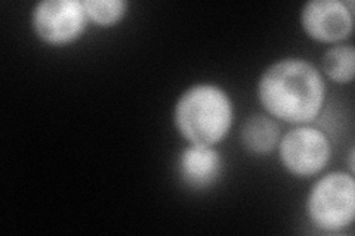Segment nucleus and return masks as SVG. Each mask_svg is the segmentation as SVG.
I'll return each mask as SVG.
<instances>
[{"instance_id":"1","label":"nucleus","mask_w":355,"mask_h":236,"mask_svg":"<svg viewBox=\"0 0 355 236\" xmlns=\"http://www.w3.org/2000/svg\"><path fill=\"white\" fill-rule=\"evenodd\" d=\"M258 96L270 116L305 125L313 121L323 107L326 84L313 64L301 58H287L263 71Z\"/></svg>"},{"instance_id":"2","label":"nucleus","mask_w":355,"mask_h":236,"mask_svg":"<svg viewBox=\"0 0 355 236\" xmlns=\"http://www.w3.org/2000/svg\"><path fill=\"white\" fill-rule=\"evenodd\" d=\"M173 118L188 142L215 146L231 129V99L215 84H196L178 100Z\"/></svg>"},{"instance_id":"3","label":"nucleus","mask_w":355,"mask_h":236,"mask_svg":"<svg viewBox=\"0 0 355 236\" xmlns=\"http://www.w3.org/2000/svg\"><path fill=\"white\" fill-rule=\"evenodd\" d=\"M308 216L318 229L327 232L349 226L355 216V182L351 173L335 172L311 188Z\"/></svg>"},{"instance_id":"4","label":"nucleus","mask_w":355,"mask_h":236,"mask_svg":"<svg viewBox=\"0 0 355 236\" xmlns=\"http://www.w3.org/2000/svg\"><path fill=\"white\" fill-rule=\"evenodd\" d=\"M280 160L295 176H314L330 158V142L326 134L309 126L288 130L279 142Z\"/></svg>"},{"instance_id":"5","label":"nucleus","mask_w":355,"mask_h":236,"mask_svg":"<svg viewBox=\"0 0 355 236\" xmlns=\"http://www.w3.org/2000/svg\"><path fill=\"white\" fill-rule=\"evenodd\" d=\"M87 14L79 0H44L33 10L36 35L49 44H67L82 36Z\"/></svg>"},{"instance_id":"6","label":"nucleus","mask_w":355,"mask_h":236,"mask_svg":"<svg viewBox=\"0 0 355 236\" xmlns=\"http://www.w3.org/2000/svg\"><path fill=\"white\" fill-rule=\"evenodd\" d=\"M352 2L313 0L302 9V27L318 42H339L349 36L354 26Z\"/></svg>"},{"instance_id":"7","label":"nucleus","mask_w":355,"mask_h":236,"mask_svg":"<svg viewBox=\"0 0 355 236\" xmlns=\"http://www.w3.org/2000/svg\"><path fill=\"white\" fill-rule=\"evenodd\" d=\"M222 160L214 146L191 143L180 156L182 181L193 189H205L219 177Z\"/></svg>"},{"instance_id":"8","label":"nucleus","mask_w":355,"mask_h":236,"mask_svg":"<svg viewBox=\"0 0 355 236\" xmlns=\"http://www.w3.org/2000/svg\"><path fill=\"white\" fill-rule=\"evenodd\" d=\"M241 142L253 154H270L280 142V127L268 116H253L241 127Z\"/></svg>"},{"instance_id":"9","label":"nucleus","mask_w":355,"mask_h":236,"mask_svg":"<svg viewBox=\"0 0 355 236\" xmlns=\"http://www.w3.org/2000/svg\"><path fill=\"white\" fill-rule=\"evenodd\" d=\"M323 71L336 83H349L355 73V51L351 44L329 49L321 61Z\"/></svg>"},{"instance_id":"10","label":"nucleus","mask_w":355,"mask_h":236,"mask_svg":"<svg viewBox=\"0 0 355 236\" xmlns=\"http://www.w3.org/2000/svg\"><path fill=\"white\" fill-rule=\"evenodd\" d=\"M87 18L99 26H113L126 14L128 3L123 0H86L83 2Z\"/></svg>"}]
</instances>
